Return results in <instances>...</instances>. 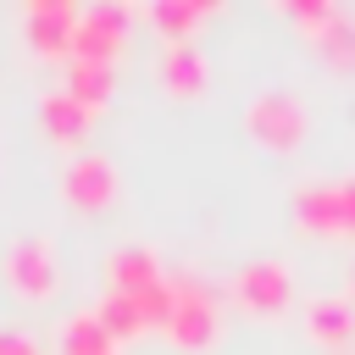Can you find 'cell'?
I'll use <instances>...</instances> for the list:
<instances>
[{
	"instance_id": "obj_4",
	"label": "cell",
	"mask_w": 355,
	"mask_h": 355,
	"mask_svg": "<svg viewBox=\"0 0 355 355\" xmlns=\"http://www.w3.org/2000/svg\"><path fill=\"white\" fill-rule=\"evenodd\" d=\"M288 17L311 33V44H316L327 61L355 67V17H349L344 6H333V0H294Z\"/></svg>"
},
{
	"instance_id": "obj_3",
	"label": "cell",
	"mask_w": 355,
	"mask_h": 355,
	"mask_svg": "<svg viewBox=\"0 0 355 355\" xmlns=\"http://www.w3.org/2000/svg\"><path fill=\"white\" fill-rule=\"evenodd\" d=\"M128 28H133V11H128L122 0L83 6L78 33H72V55H78V61H111V67H116V50L128 44Z\"/></svg>"
},
{
	"instance_id": "obj_16",
	"label": "cell",
	"mask_w": 355,
	"mask_h": 355,
	"mask_svg": "<svg viewBox=\"0 0 355 355\" xmlns=\"http://www.w3.org/2000/svg\"><path fill=\"white\" fill-rule=\"evenodd\" d=\"M144 17H150L166 39H194V28L211 17V6H205V0H155Z\"/></svg>"
},
{
	"instance_id": "obj_18",
	"label": "cell",
	"mask_w": 355,
	"mask_h": 355,
	"mask_svg": "<svg viewBox=\"0 0 355 355\" xmlns=\"http://www.w3.org/2000/svg\"><path fill=\"white\" fill-rule=\"evenodd\" d=\"M349 300H355V266H349Z\"/></svg>"
},
{
	"instance_id": "obj_6",
	"label": "cell",
	"mask_w": 355,
	"mask_h": 355,
	"mask_svg": "<svg viewBox=\"0 0 355 355\" xmlns=\"http://www.w3.org/2000/svg\"><path fill=\"white\" fill-rule=\"evenodd\" d=\"M78 17H83V6H72V0H28V6H22L28 44H33L44 61H72Z\"/></svg>"
},
{
	"instance_id": "obj_7",
	"label": "cell",
	"mask_w": 355,
	"mask_h": 355,
	"mask_svg": "<svg viewBox=\"0 0 355 355\" xmlns=\"http://www.w3.org/2000/svg\"><path fill=\"white\" fill-rule=\"evenodd\" d=\"M227 294H233L244 311H255V316H277V311L288 305V294H294V277H288L283 261H244V266L227 277Z\"/></svg>"
},
{
	"instance_id": "obj_2",
	"label": "cell",
	"mask_w": 355,
	"mask_h": 355,
	"mask_svg": "<svg viewBox=\"0 0 355 355\" xmlns=\"http://www.w3.org/2000/svg\"><path fill=\"white\" fill-rule=\"evenodd\" d=\"M294 216L305 233H355V178H322L294 194Z\"/></svg>"
},
{
	"instance_id": "obj_15",
	"label": "cell",
	"mask_w": 355,
	"mask_h": 355,
	"mask_svg": "<svg viewBox=\"0 0 355 355\" xmlns=\"http://www.w3.org/2000/svg\"><path fill=\"white\" fill-rule=\"evenodd\" d=\"M61 355H116V338L94 311H72L61 322Z\"/></svg>"
},
{
	"instance_id": "obj_13",
	"label": "cell",
	"mask_w": 355,
	"mask_h": 355,
	"mask_svg": "<svg viewBox=\"0 0 355 355\" xmlns=\"http://www.w3.org/2000/svg\"><path fill=\"white\" fill-rule=\"evenodd\" d=\"M39 122H44V133H50L55 144H78V139L89 133L94 111H89L78 94H67V89H44V100H39Z\"/></svg>"
},
{
	"instance_id": "obj_12",
	"label": "cell",
	"mask_w": 355,
	"mask_h": 355,
	"mask_svg": "<svg viewBox=\"0 0 355 355\" xmlns=\"http://www.w3.org/2000/svg\"><path fill=\"white\" fill-rule=\"evenodd\" d=\"M305 327H311V338L327 344V349L349 344V338H355V300H349V294H316V300L305 305Z\"/></svg>"
},
{
	"instance_id": "obj_9",
	"label": "cell",
	"mask_w": 355,
	"mask_h": 355,
	"mask_svg": "<svg viewBox=\"0 0 355 355\" xmlns=\"http://www.w3.org/2000/svg\"><path fill=\"white\" fill-rule=\"evenodd\" d=\"M6 283L22 294V300H50L55 294V283H61V272H55V250H50V239H17L11 250H6Z\"/></svg>"
},
{
	"instance_id": "obj_11",
	"label": "cell",
	"mask_w": 355,
	"mask_h": 355,
	"mask_svg": "<svg viewBox=\"0 0 355 355\" xmlns=\"http://www.w3.org/2000/svg\"><path fill=\"white\" fill-rule=\"evenodd\" d=\"M155 72H161V83H166L172 94H205V83H211L205 50H200L194 39H166L161 55H155Z\"/></svg>"
},
{
	"instance_id": "obj_8",
	"label": "cell",
	"mask_w": 355,
	"mask_h": 355,
	"mask_svg": "<svg viewBox=\"0 0 355 355\" xmlns=\"http://www.w3.org/2000/svg\"><path fill=\"white\" fill-rule=\"evenodd\" d=\"M166 266L150 244H122L105 255V294H128V300H150L155 288H166Z\"/></svg>"
},
{
	"instance_id": "obj_1",
	"label": "cell",
	"mask_w": 355,
	"mask_h": 355,
	"mask_svg": "<svg viewBox=\"0 0 355 355\" xmlns=\"http://www.w3.org/2000/svg\"><path fill=\"white\" fill-rule=\"evenodd\" d=\"M161 333L178 349H211L222 338V300L205 277L194 272H172V300H166V322Z\"/></svg>"
},
{
	"instance_id": "obj_10",
	"label": "cell",
	"mask_w": 355,
	"mask_h": 355,
	"mask_svg": "<svg viewBox=\"0 0 355 355\" xmlns=\"http://www.w3.org/2000/svg\"><path fill=\"white\" fill-rule=\"evenodd\" d=\"M61 200L78 205V211H105L116 200V166H111V155H78L61 172Z\"/></svg>"
},
{
	"instance_id": "obj_17",
	"label": "cell",
	"mask_w": 355,
	"mask_h": 355,
	"mask_svg": "<svg viewBox=\"0 0 355 355\" xmlns=\"http://www.w3.org/2000/svg\"><path fill=\"white\" fill-rule=\"evenodd\" d=\"M0 355H44V349H39L33 333H22V327H0Z\"/></svg>"
},
{
	"instance_id": "obj_5",
	"label": "cell",
	"mask_w": 355,
	"mask_h": 355,
	"mask_svg": "<svg viewBox=\"0 0 355 355\" xmlns=\"http://www.w3.org/2000/svg\"><path fill=\"white\" fill-rule=\"evenodd\" d=\"M244 128H250L261 144H272V150H294V144L305 139V105H300V94H288V89H266V94L250 100Z\"/></svg>"
},
{
	"instance_id": "obj_14",
	"label": "cell",
	"mask_w": 355,
	"mask_h": 355,
	"mask_svg": "<svg viewBox=\"0 0 355 355\" xmlns=\"http://www.w3.org/2000/svg\"><path fill=\"white\" fill-rule=\"evenodd\" d=\"M67 94H78L89 111H100L105 100H111V89H116V67L111 61H67V83H61Z\"/></svg>"
}]
</instances>
